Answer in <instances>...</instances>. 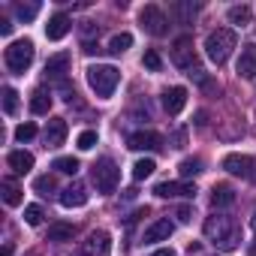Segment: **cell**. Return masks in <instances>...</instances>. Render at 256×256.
<instances>
[{
    "mask_svg": "<svg viewBox=\"0 0 256 256\" xmlns=\"http://www.w3.org/2000/svg\"><path fill=\"white\" fill-rule=\"evenodd\" d=\"M154 196H160V199H178V196H196V187L193 184H184V181H163V184H157L154 187Z\"/></svg>",
    "mask_w": 256,
    "mask_h": 256,
    "instance_id": "obj_11",
    "label": "cell"
},
{
    "mask_svg": "<svg viewBox=\"0 0 256 256\" xmlns=\"http://www.w3.org/2000/svg\"><path fill=\"white\" fill-rule=\"evenodd\" d=\"M238 76L241 78H256V42H247L238 58Z\"/></svg>",
    "mask_w": 256,
    "mask_h": 256,
    "instance_id": "obj_14",
    "label": "cell"
},
{
    "mask_svg": "<svg viewBox=\"0 0 256 256\" xmlns=\"http://www.w3.org/2000/svg\"><path fill=\"white\" fill-rule=\"evenodd\" d=\"M76 226L72 223H52L48 226V241H72Z\"/></svg>",
    "mask_w": 256,
    "mask_h": 256,
    "instance_id": "obj_21",
    "label": "cell"
},
{
    "mask_svg": "<svg viewBox=\"0 0 256 256\" xmlns=\"http://www.w3.org/2000/svg\"><path fill=\"white\" fill-rule=\"evenodd\" d=\"M88 202V190H84V184H70V187H64L60 190V205L64 208H82Z\"/></svg>",
    "mask_w": 256,
    "mask_h": 256,
    "instance_id": "obj_13",
    "label": "cell"
},
{
    "mask_svg": "<svg viewBox=\"0 0 256 256\" xmlns=\"http://www.w3.org/2000/svg\"><path fill=\"white\" fill-rule=\"evenodd\" d=\"M0 34H4V36H10V34H12V24H10V18H0Z\"/></svg>",
    "mask_w": 256,
    "mask_h": 256,
    "instance_id": "obj_37",
    "label": "cell"
},
{
    "mask_svg": "<svg viewBox=\"0 0 256 256\" xmlns=\"http://www.w3.org/2000/svg\"><path fill=\"white\" fill-rule=\"evenodd\" d=\"M66 34H70V16H66V12H54V16L48 18V24H46V36L58 42V40H64Z\"/></svg>",
    "mask_w": 256,
    "mask_h": 256,
    "instance_id": "obj_16",
    "label": "cell"
},
{
    "mask_svg": "<svg viewBox=\"0 0 256 256\" xmlns=\"http://www.w3.org/2000/svg\"><path fill=\"white\" fill-rule=\"evenodd\" d=\"M172 64L181 70H196V52H193V40L190 36H178L172 46Z\"/></svg>",
    "mask_w": 256,
    "mask_h": 256,
    "instance_id": "obj_9",
    "label": "cell"
},
{
    "mask_svg": "<svg viewBox=\"0 0 256 256\" xmlns=\"http://www.w3.org/2000/svg\"><path fill=\"white\" fill-rule=\"evenodd\" d=\"M34 54H36V48H34L30 40H16V42L6 48V66H10L16 76H24V72L30 70V64H34Z\"/></svg>",
    "mask_w": 256,
    "mask_h": 256,
    "instance_id": "obj_4",
    "label": "cell"
},
{
    "mask_svg": "<svg viewBox=\"0 0 256 256\" xmlns=\"http://www.w3.org/2000/svg\"><path fill=\"white\" fill-rule=\"evenodd\" d=\"M235 202V190L229 187V184H214V190H211V205L214 208H229Z\"/></svg>",
    "mask_w": 256,
    "mask_h": 256,
    "instance_id": "obj_19",
    "label": "cell"
},
{
    "mask_svg": "<svg viewBox=\"0 0 256 256\" xmlns=\"http://www.w3.org/2000/svg\"><path fill=\"white\" fill-rule=\"evenodd\" d=\"M151 256H175V250H169V247H163V250H154Z\"/></svg>",
    "mask_w": 256,
    "mask_h": 256,
    "instance_id": "obj_38",
    "label": "cell"
},
{
    "mask_svg": "<svg viewBox=\"0 0 256 256\" xmlns=\"http://www.w3.org/2000/svg\"><path fill=\"white\" fill-rule=\"evenodd\" d=\"M48 108H52V96L40 88V90H34V96H30V112L34 114H48Z\"/></svg>",
    "mask_w": 256,
    "mask_h": 256,
    "instance_id": "obj_22",
    "label": "cell"
},
{
    "mask_svg": "<svg viewBox=\"0 0 256 256\" xmlns=\"http://www.w3.org/2000/svg\"><path fill=\"white\" fill-rule=\"evenodd\" d=\"M130 46H133V36H130V34H114L112 42H108V52H112V54H124Z\"/></svg>",
    "mask_w": 256,
    "mask_h": 256,
    "instance_id": "obj_25",
    "label": "cell"
},
{
    "mask_svg": "<svg viewBox=\"0 0 256 256\" xmlns=\"http://www.w3.org/2000/svg\"><path fill=\"white\" fill-rule=\"evenodd\" d=\"M229 22L244 28V24L250 22V6H232V10H229Z\"/></svg>",
    "mask_w": 256,
    "mask_h": 256,
    "instance_id": "obj_29",
    "label": "cell"
},
{
    "mask_svg": "<svg viewBox=\"0 0 256 256\" xmlns=\"http://www.w3.org/2000/svg\"><path fill=\"white\" fill-rule=\"evenodd\" d=\"M178 172H181V178H193V175H199L202 172V160H181V166H178Z\"/></svg>",
    "mask_w": 256,
    "mask_h": 256,
    "instance_id": "obj_28",
    "label": "cell"
},
{
    "mask_svg": "<svg viewBox=\"0 0 256 256\" xmlns=\"http://www.w3.org/2000/svg\"><path fill=\"white\" fill-rule=\"evenodd\" d=\"M4 256H12V244H6V247H4Z\"/></svg>",
    "mask_w": 256,
    "mask_h": 256,
    "instance_id": "obj_39",
    "label": "cell"
},
{
    "mask_svg": "<svg viewBox=\"0 0 256 256\" xmlns=\"http://www.w3.org/2000/svg\"><path fill=\"white\" fill-rule=\"evenodd\" d=\"M6 163H10V169H12L16 175H28V172L34 169V154H28V151H12V154L6 157Z\"/></svg>",
    "mask_w": 256,
    "mask_h": 256,
    "instance_id": "obj_18",
    "label": "cell"
},
{
    "mask_svg": "<svg viewBox=\"0 0 256 256\" xmlns=\"http://www.w3.org/2000/svg\"><path fill=\"white\" fill-rule=\"evenodd\" d=\"M126 145L133 151H157V148H163V139L154 130H136L130 139H126Z\"/></svg>",
    "mask_w": 256,
    "mask_h": 256,
    "instance_id": "obj_10",
    "label": "cell"
},
{
    "mask_svg": "<svg viewBox=\"0 0 256 256\" xmlns=\"http://www.w3.org/2000/svg\"><path fill=\"white\" fill-rule=\"evenodd\" d=\"M154 169H157V163H154L151 157L136 160V166H133V178H136V181H145V178H151V175H154Z\"/></svg>",
    "mask_w": 256,
    "mask_h": 256,
    "instance_id": "obj_23",
    "label": "cell"
},
{
    "mask_svg": "<svg viewBox=\"0 0 256 256\" xmlns=\"http://www.w3.org/2000/svg\"><path fill=\"white\" fill-rule=\"evenodd\" d=\"M205 235H208L214 244H220L223 250H235L238 241H241V232H238L235 220H232V217H220V214H214V217L205 220Z\"/></svg>",
    "mask_w": 256,
    "mask_h": 256,
    "instance_id": "obj_1",
    "label": "cell"
},
{
    "mask_svg": "<svg viewBox=\"0 0 256 256\" xmlns=\"http://www.w3.org/2000/svg\"><path fill=\"white\" fill-rule=\"evenodd\" d=\"M184 106H187V88H169V90L163 94V108H166L169 114H178Z\"/></svg>",
    "mask_w": 256,
    "mask_h": 256,
    "instance_id": "obj_17",
    "label": "cell"
},
{
    "mask_svg": "<svg viewBox=\"0 0 256 256\" xmlns=\"http://www.w3.org/2000/svg\"><path fill=\"white\" fill-rule=\"evenodd\" d=\"M16 16L22 22H34L40 16V4H16Z\"/></svg>",
    "mask_w": 256,
    "mask_h": 256,
    "instance_id": "obj_26",
    "label": "cell"
},
{
    "mask_svg": "<svg viewBox=\"0 0 256 256\" xmlns=\"http://www.w3.org/2000/svg\"><path fill=\"white\" fill-rule=\"evenodd\" d=\"M54 169L64 172V175H76V172H78V160H76V157H58V160H54Z\"/></svg>",
    "mask_w": 256,
    "mask_h": 256,
    "instance_id": "obj_27",
    "label": "cell"
},
{
    "mask_svg": "<svg viewBox=\"0 0 256 256\" xmlns=\"http://www.w3.org/2000/svg\"><path fill=\"white\" fill-rule=\"evenodd\" d=\"M36 136V126L34 124H22V126H16V139L18 142H30Z\"/></svg>",
    "mask_w": 256,
    "mask_h": 256,
    "instance_id": "obj_33",
    "label": "cell"
},
{
    "mask_svg": "<svg viewBox=\"0 0 256 256\" xmlns=\"http://www.w3.org/2000/svg\"><path fill=\"white\" fill-rule=\"evenodd\" d=\"M118 82H120V72H118L112 64H94V66H88V84H90V90H94L96 96L108 100V96L114 94Z\"/></svg>",
    "mask_w": 256,
    "mask_h": 256,
    "instance_id": "obj_3",
    "label": "cell"
},
{
    "mask_svg": "<svg viewBox=\"0 0 256 256\" xmlns=\"http://www.w3.org/2000/svg\"><path fill=\"white\" fill-rule=\"evenodd\" d=\"M94 145H96V133H94V130H84V133L78 136V148H82V151H90Z\"/></svg>",
    "mask_w": 256,
    "mask_h": 256,
    "instance_id": "obj_35",
    "label": "cell"
},
{
    "mask_svg": "<svg viewBox=\"0 0 256 256\" xmlns=\"http://www.w3.org/2000/svg\"><path fill=\"white\" fill-rule=\"evenodd\" d=\"M16 108H18V94L12 88H4V112L6 114H16Z\"/></svg>",
    "mask_w": 256,
    "mask_h": 256,
    "instance_id": "obj_30",
    "label": "cell"
},
{
    "mask_svg": "<svg viewBox=\"0 0 256 256\" xmlns=\"http://www.w3.org/2000/svg\"><path fill=\"white\" fill-rule=\"evenodd\" d=\"M235 46H238V40H235V30H229V28H217V30H211V34L205 36V54H208L217 66L229 60V54H232Z\"/></svg>",
    "mask_w": 256,
    "mask_h": 256,
    "instance_id": "obj_2",
    "label": "cell"
},
{
    "mask_svg": "<svg viewBox=\"0 0 256 256\" xmlns=\"http://www.w3.org/2000/svg\"><path fill=\"white\" fill-rule=\"evenodd\" d=\"M175 232V223L172 220H154L148 229H145V244H157V241H169V235Z\"/></svg>",
    "mask_w": 256,
    "mask_h": 256,
    "instance_id": "obj_15",
    "label": "cell"
},
{
    "mask_svg": "<svg viewBox=\"0 0 256 256\" xmlns=\"http://www.w3.org/2000/svg\"><path fill=\"white\" fill-rule=\"evenodd\" d=\"M82 253L84 256H112V235L106 229H94L82 241Z\"/></svg>",
    "mask_w": 256,
    "mask_h": 256,
    "instance_id": "obj_8",
    "label": "cell"
},
{
    "mask_svg": "<svg viewBox=\"0 0 256 256\" xmlns=\"http://www.w3.org/2000/svg\"><path fill=\"white\" fill-rule=\"evenodd\" d=\"M139 24L151 34V36H166L169 34V18L163 16V10L160 6H145L142 12H139Z\"/></svg>",
    "mask_w": 256,
    "mask_h": 256,
    "instance_id": "obj_6",
    "label": "cell"
},
{
    "mask_svg": "<svg viewBox=\"0 0 256 256\" xmlns=\"http://www.w3.org/2000/svg\"><path fill=\"white\" fill-rule=\"evenodd\" d=\"M42 139H46V148H60L64 139H66V120L64 118H52L48 126H46V133H42Z\"/></svg>",
    "mask_w": 256,
    "mask_h": 256,
    "instance_id": "obj_12",
    "label": "cell"
},
{
    "mask_svg": "<svg viewBox=\"0 0 256 256\" xmlns=\"http://www.w3.org/2000/svg\"><path fill=\"white\" fill-rule=\"evenodd\" d=\"M0 190H4V202H6V205H18V202H22V187L12 184L10 178L0 184Z\"/></svg>",
    "mask_w": 256,
    "mask_h": 256,
    "instance_id": "obj_24",
    "label": "cell"
},
{
    "mask_svg": "<svg viewBox=\"0 0 256 256\" xmlns=\"http://www.w3.org/2000/svg\"><path fill=\"white\" fill-rule=\"evenodd\" d=\"M223 169H226L229 175H241V178H247V181L256 184V157H247V154H229V157L223 160Z\"/></svg>",
    "mask_w": 256,
    "mask_h": 256,
    "instance_id": "obj_7",
    "label": "cell"
},
{
    "mask_svg": "<svg viewBox=\"0 0 256 256\" xmlns=\"http://www.w3.org/2000/svg\"><path fill=\"white\" fill-rule=\"evenodd\" d=\"M66 70H70V54H54L46 60V76H52V78H60Z\"/></svg>",
    "mask_w": 256,
    "mask_h": 256,
    "instance_id": "obj_20",
    "label": "cell"
},
{
    "mask_svg": "<svg viewBox=\"0 0 256 256\" xmlns=\"http://www.w3.org/2000/svg\"><path fill=\"white\" fill-rule=\"evenodd\" d=\"M142 64H145L151 72H160V66H163V60H160V54H157L154 48H151V52H145V60H142Z\"/></svg>",
    "mask_w": 256,
    "mask_h": 256,
    "instance_id": "obj_34",
    "label": "cell"
},
{
    "mask_svg": "<svg viewBox=\"0 0 256 256\" xmlns=\"http://www.w3.org/2000/svg\"><path fill=\"white\" fill-rule=\"evenodd\" d=\"M250 226H253V232H256V211H253V217H250Z\"/></svg>",
    "mask_w": 256,
    "mask_h": 256,
    "instance_id": "obj_40",
    "label": "cell"
},
{
    "mask_svg": "<svg viewBox=\"0 0 256 256\" xmlns=\"http://www.w3.org/2000/svg\"><path fill=\"white\" fill-rule=\"evenodd\" d=\"M42 217H46V214H42V208H40V205H28V208H24V220H28L30 226H40V223H42Z\"/></svg>",
    "mask_w": 256,
    "mask_h": 256,
    "instance_id": "obj_32",
    "label": "cell"
},
{
    "mask_svg": "<svg viewBox=\"0 0 256 256\" xmlns=\"http://www.w3.org/2000/svg\"><path fill=\"white\" fill-rule=\"evenodd\" d=\"M90 178H94V184H96V190H100V193H114L120 172H118L114 160L102 157V160H96V163H94V169H90Z\"/></svg>",
    "mask_w": 256,
    "mask_h": 256,
    "instance_id": "obj_5",
    "label": "cell"
},
{
    "mask_svg": "<svg viewBox=\"0 0 256 256\" xmlns=\"http://www.w3.org/2000/svg\"><path fill=\"white\" fill-rule=\"evenodd\" d=\"M34 190H36L40 196H48V193L54 190V178H52V175H40V178L34 181Z\"/></svg>",
    "mask_w": 256,
    "mask_h": 256,
    "instance_id": "obj_31",
    "label": "cell"
},
{
    "mask_svg": "<svg viewBox=\"0 0 256 256\" xmlns=\"http://www.w3.org/2000/svg\"><path fill=\"white\" fill-rule=\"evenodd\" d=\"M175 217H178L181 223H190V220H193V208H190V205H181V208L175 211Z\"/></svg>",
    "mask_w": 256,
    "mask_h": 256,
    "instance_id": "obj_36",
    "label": "cell"
}]
</instances>
